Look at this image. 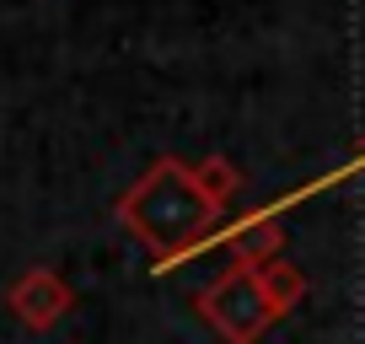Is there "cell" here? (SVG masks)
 Returning a JSON list of instances; mask_svg holds the SVG:
<instances>
[{
    "instance_id": "obj_5",
    "label": "cell",
    "mask_w": 365,
    "mask_h": 344,
    "mask_svg": "<svg viewBox=\"0 0 365 344\" xmlns=\"http://www.w3.org/2000/svg\"><path fill=\"white\" fill-rule=\"evenodd\" d=\"M252 280H258V290H263L274 318H285V312H296L301 301H307V275H301L290 258H269L263 269H252Z\"/></svg>"
},
{
    "instance_id": "obj_3",
    "label": "cell",
    "mask_w": 365,
    "mask_h": 344,
    "mask_svg": "<svg viewBox=\"0 0 365 344\" xmlns=\"http://www.w3.org/2000/svg\"><path fill=\"white\" fill-rule=\"evenodd\" d=\"M6 307H11V318L22 323V328L48 333L70 307H76V290H70V280L59 275V269L33 264L27 275H16V280H11V290H6Z\"/></svg>"
},
{
    "instance_id": "obj_2",
    "label": "cell",
    "mask_w": 365,
    "mask_h": 344,
    "mask_svg": "<svg viewBox=\"0 0 365 344\" xmlns=\"http://www.w3.org/2000/svg\"><path fill=\"white\" fill-rule=\"evenodd\" d=\"M194 307H199V318H205L226 344H258L263 328L274 323V312H269V301H263L252 269H242V264L220 269V275L194 296Z\"/></svg>"
},
{
    "instance_id": "obj_4",
    "label": "cell",
    "mask_w": 365,
    "mask_h": 344,
    "mask_svg": "<svg viewBox=\"0 0 365 344\" xmlns=\"http://www.w3.org/2000/svg\"><path fill=\"white\" fill-rule=\"evenodd\" d=\"M210 248H226V253H231V264H242V269H263L269 258H279V253H285L279 205L247 210V216H237V221H226V226H215Z\"/></svg>"
},
{
    "instance_id": "obj_7",
    "label": "cell",
    "mask_w": 365,
    "mask_h": 344,
    "mask_svg": "<svg viewBox=\"0 0 365 344\" xmlns=\"http://www.w3.org/2000/svg\"><path fill=\"white\" fill-rule=\"evenodd\" d=\"M349 167H354V172H365V140H360V156H354Z\"/></svg>"
},
{
    "instance_id": "obj_1",
    "label": "cell",
    "mask_w": 365,
    "mask_h": 344,
    "mask_svg": "<svg viewBox=\"0 0 365 344\" xmlns=\"http://www.w3.org/2000/svg\"><path fill=\"white\" fill-rule=\"evenodd\" d=\"M113 221L129 231L135 242H145L150 269L167 275V269L188 264L210 248L220 226V210L199 194L194 167L182 156H156L135 183L113 199Z\"/></svg>"
},
{
    "instance_id": "obj_6",
    "label": "cell",
    "mask_w": 365,
    "mask_h": 344,
    "mask_svg": "<svg viewBox=\"0 0 365 344\" xmlns=\"http://www.w3.org/2000/svg\"><path fill=\"white\" fill-rule=\"evenodd\" d=\"M194 183H199V194H205L215 210H226V205H231V194L242 188V172L215 151V156H205V161L194 167Z\"/></svg>"
}]
</instances>
